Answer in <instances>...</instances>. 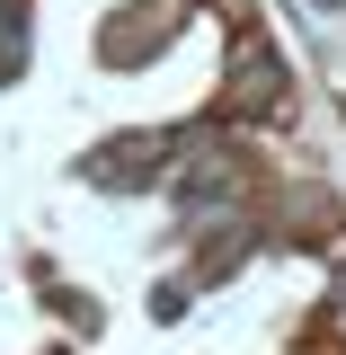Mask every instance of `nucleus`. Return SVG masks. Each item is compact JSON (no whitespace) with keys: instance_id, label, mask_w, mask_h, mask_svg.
<instances>
[{"instance_id":"1","label":"nucleus","mask_w":346,"mask_h":355,"mask_svg":"<svg viewBox=\"0 0 346 355\" xmlns=\"http://www.w3.org/2000/svg\"><path fill=\"white\" fill-rule=\"evenodd\" d=\"M275 98H284V71H275V53L258 36H240V89H231V107H249V116H275Z\"/></svg>"}]
</instances>
